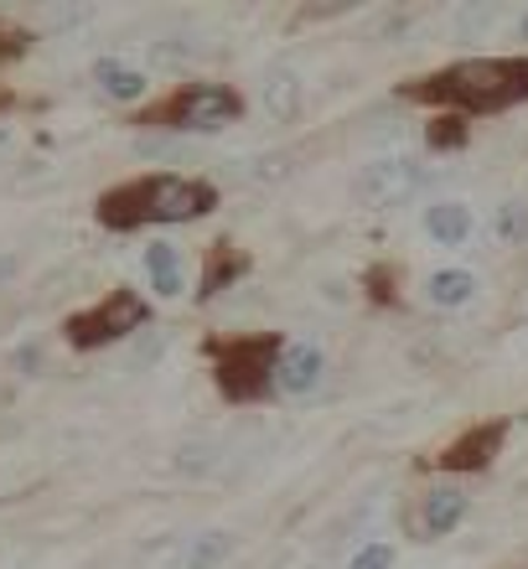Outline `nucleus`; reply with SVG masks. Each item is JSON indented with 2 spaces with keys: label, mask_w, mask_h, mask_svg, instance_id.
Here are the masks:
<instances>
[{
  "label": "nucleus",
  "mask_w": 528,
  "mask_h": 569,
  "mask_svg": "<svg viewBox=\"0 0 528 569\" xmlns=\"http://www.w3.org/2000/svg\"><path fill=\"white\" fill-rule=\"evenodd\" d=\"M218 192L197 177H140L99 197V223L104 228H140V223H187L212 212Z\"/></svg>",
  "instance_id": "nucleus-1"
},
{
  "label": "nucleus",
  "mask_w": 528,
  "mask_h": 569,
  "mask_svg": "<svg viewBox=\"0 0 528 569\" xmlns=\"http://www.w3.org/2000/svg\"><path fill=\"white\" fill-rule=\"evenodd\" d=\"M415 99H436L456 109H508L528 99V58H471L415 89Z\"/></svg>",
  "instance_id": "nucleus-2"
},
{
  "label": "nucleus",
  "mask_w": 528,
  "mask_h": 569,
  "mask_svg": "<svg viewBox=\"0 0 528 569\" xmlns=\"http://www.w3.org/2000/svg\"><path fill=\"white\" fill-rule=\"evenodd\" d=\"M286 342L280 337H239V342H218L212 362H218V389L228 399H259L275 389V362H280Z\"/></svg>",
  "instance_id": "nucleus-3"
},
{
  "label": "nucleus",
  "mask_w": 528,
  "mask_h": 569,
  "mask_svg": "<svg viewBox=\"0 0 528 569\" xmlns=\"http://www.w3.org/2000/svg\"><path fill=\"white\" fill-rule=\"evenodd\" d=\"M243 114V99L223 83H187L177 99H167L161 109L146 114V124L156 130H223Z\"/></svg>",
  "instance_id": "nucleus-4"
},
{
  "label": "nucleus",
  "mask_w": 528,
  "mask_h": 569,
  "mask_svg": "<svg viewBox=\"0 0 528 569\" xmlns=\"http://www.w3.org/2000/svg\"><path fill=\"white\" fill-rule=\"evenodd\" d=\"M146 327V300L136 296V290H114V296H104L93 311H78L68 316V342L73 347H104V342H120V337H130V331Z\"/></svg>",
  "instance_id": "nucleus-5"
},
{
  "label": "nucleus",
  "mask_w": 528,
  "mask_h": 569,
  "mask_svg": "<svg viewBox=\"0 0 528 569\" xmlns=\"http://www.w3.org/2000/svg\"><path fill=\"white\" fill-rule=\"evenodd\" d=\"M425 177H430V166L420 156H378V161L362 166V197L373 202V208H399L409 192H420Z\"/></svg>",
  "instance_id": "nucleus-6"
},
{
  "label": "nucleus",
  "mask_w": 528,
  "mask_h": 569,
  "mask_svg": "<svg viewBox=\"0 0 528 569\" xmlns=\"http://www.w3.org/2000/svg\"><path fill=\"white\" fill-rule=\"evenodd\" d=\"M321 378H327V352L317 342H286L280 362H275V389L301 399V393H317Z\"/></svg>",
  "instance_id": "nucleus-7"
},
{
  "label": "nucleus",
  "mask_w": 528,
  "mask_h": 569,
  "mask_svg": "<svg viewBox=\"0 0 528 569\" xmlns=\"http://www.w3.org/2000/svg\"><path fill=\"white\" fill-rule=\"evenodd\" d=\"M471 228H477V218H471V202H461V197H446V202L425 208V233L440 249H461L471 239Z\"/></svg>",
  "instance_id": "nucleus-8"
},
{
  "label": "nucleus",
  "mask_w": 528,
  "mask_h": 569,
  "mask_svg": "<svg viewBox=\"0 0 528 569\" xmlns=\"http://www.w3.org/2000/svg\"><path fill=\"white\" fill-rule=\"evenodd\" d=\"M502 435H508V425H477V430H467L456 446H446L440 466H446V471H482V466L498 456Z\"/></svg>",
  "instance_id": "nucleus-9"
},
{
  "label": "nucleus",
  "mask_w": 528,
  "mask_h": 569,
  "mask_svg": "<svg viewBox=\"0 0 528 569\" xmlns=\"http://www.w3.org/2000/svg\"><path fill=\"white\" fill-rule=\"evenodd\" d=\"M461 518H467V497L456 492V487H436V492H425V502H420V533L425 539L451 533Z\"/></svg>",
  "instance_id": "nucleus-10"
},
{
  "label": "nucleus",
  "mask_w": 528,
  "mask_h": 569,
  "mask_svg": "<svg viewBox=\"0 0 528 569\" xmlns=\"http://www.w3.org/2000/svg\"><path fill=\"white\" fill-rule=\"evenodd\" d=\"M477 296V274L471 270H436L425 280V300L440 306V311H456V306H467Z\"/></svg>",
  "instance_id": "nucleus-11"
},
{
  "label": "nucleus",
  "mask_w": 528,
  "mask_h": 569,
  "mask_svg": "<svg viewBox=\"0 0 528 569\" xmlns=\"http://www.w3.org/2000/svg\"><path fill=\"white\" fill-rule=\"evenodd\" d=\"M93 78H99V89H104L109 99H120V104H136L140 93L151 89L140 68H130V62H114V58L99 62V68H93Z\"/></svg>",
  "instance_id": "nucleus-12"
},
{
  "label": "nucleus",
  "mask_w": 528,
  "mask_h": 569,
  "mask_svg": "<svg viewBox=\"0 0 528 569\" xmlns=\"http://www.w3.org/2000/svg\"><path fill=\"white\" fill-rule=\"evenodd\" d=\"M146 274H151V290L161 300L181 296V254H177V243H151V249H146Z\"/></svg>",
  "instance_id": "nucleus-13"
},
{
  "label": "nucleus",
  "mask_w": 528,
  "mask_h": 569,
  "mask_svg": "<svg viewBox=\"0 0 528 569\" xmlns=\"http://www.w3.org/2000/svg\"><path fill=\"white\" fill-rule=\"evenodd\" d=\"M228 555H233V533H223V528H218V533H202V539L187 543L171 569H218Z\"/></svg>",
  "instance_id": "nucleus-14"
},
{
  "label": "nucleus",
  "mask_w": 528,
  "mask_h": 569,
  "mask_svg": "<svg viewBox=\"0 0 528 569\" xmlns=\"http://www.w3.org/2000/svg\"><path fill=\"white\" fill-rule=\"evenodd\" d=\"M265 109H270V120H296V109H301V78L286 73V68H275L265 78Z\"/></svg>",
  "instance_id": "nucleus-15"
},
{
  "label": "nucleus",
  "mask_w": 528,
  "mask_h": 569,
  "mask_svg": "<svg viewBox=\"0 0 528 569\" xmlns=\"http://www.w3.org/2000/svg\"><path fill=\"white\" fill-rule=\"evenodd\" d=\"M492 239H498V243L528 239V208H524V202H502L498 218H492Z\"/></svg>",
  "instance_id": "nucleus-16"
},
{
  "label": "nucleus",
  "mask_w": 528,
  "mask_h": 569,
  "mask_svg": "<svg viewBox=\"0 0 528 569\" xmlns=\"http://www.w3.org/2000/svg\"><path fill=\"white\" fill-rule=\"evenodd\" d=\"M389 565H393V549H389V543H368V549H358V555H352L348 569H389Z\"/></svg>",
  "instance_id": "nucleus-17"
},
{
  "label": "nucleus",
  "mask_w": 528,
  "mask_h": 569,
  "mask_svg": "<svg viewBox=\"0 0 528 569\" xmlns=\"http://www.w3.org/2000/svg\"><path fill=\"white\" fill-rule=\"evenodd\" d=\"M461 140H467L461 120H436V130H430V146H461Z\"/></svg>",
  "instance_id": "nucleus-18"
},
{
  "label": "nucleus",
  "mask_w": 528,
  "mask_h": 569,
  "mask_svg": "<svg viewBox=\"0 0 528 569\" xmlns=\"http://www.w3.org/2000/svg\"><path fill=\"white\" fill-rule=\"evenodd\" d=\"M21 52H27V31L0 21V58H21Z\"/></svg>",
  "instance_id": "nucleus-19"
},
{
  "label": "nucleus",
  "mask_w": 528,
  "mask_h": 569,
  "mask_svg": "<svg viewBox=\"0 0 528 569\" xmlns=\"http://www.w3.org/2000/svg\"><path fill=\"white\" fill-rule=\"evenodd\" d=\"M11 274H16V259H6V254H0V280H11Z\"/></svg>",
  "instance_id": "nucleus-20"
},
{
  "label": "nucleus",
  "mask_w": 528,
  "mask_h": 569,
  "mask_svg": "<svg viewBox=\"0 0 528 569\" xmlns=\"http://www.w3.org/2000/svg\"><path fill=\"white\" fill-rule=\"evenodd\" d=\"M524 37H528V16H524Z\"/></svg>",
  "instance_id": "nucleus-21"
},
{
  "label": "nucleus",
  "mask_w": 528,
  "mask_h": 569,
  "mask_svg": "<svg viewBox=\"0 0 528 569\" xmlns=\"http://www.w3.org/2000/svg\"><path fill=\"white\" fill-rule=\"evenodd\" d=\"M0 146H6V130H0Z\"/></svg>",
  "instance_id": "nucleus-22"
}]
</instances>
